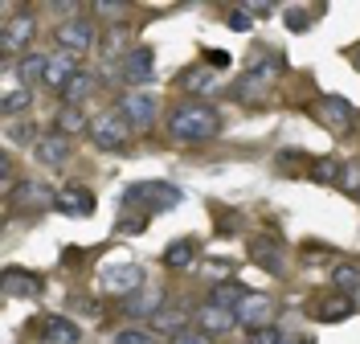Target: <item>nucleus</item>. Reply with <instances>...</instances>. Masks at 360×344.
Masks as SVG:
<instances>
[{"instance_id": "1", "label": "nucleus", "mask_w": 360, "mask_h": 344, "mask_svg": "<svg viewBox=\"0 0 360 344\" xmlns=\"http://www.w3.org/2000/svg\"><path fill=\"white\" fill-rule=\"evenodd\" d=\"M221 132V115L213 111L209 103H180L176 111L168 115V136L180 144H205Z\"/></svg>"}, {"instance_id": "2", "label": "nucleus", "mask_w": 360, "mask_h": 344, "mask_svg": "<svg viewBox=\"0 0 360 344\" xmlns=\"http://www.w3.org/2000/svg\"><path fill=\"white\" fill-rule=\"evenodd\" d=\"M180 201H184V193L168 181H139V184H127V189H123V213L148 217V222H152L156 213L176 209Z\"/></svg>"}, {"instance_id": "3", "label": "nucleus", "mask_w": 360, "mask_h": 344, "mask_svg": "<svg viewBox=\"0 0 360 344\" xmlns=\"http://www.w3.org/2000/svg\"><path fill=\"white\" fill-rule=\"evenodd\" d=\"M131 132H135V127L119 111H107V115H94V119H90L86 136H90L94 148H103V152H119V148H127Z\"/></svg>"}, {"instance_id": "4", "label": "nucleus", "mask_w": 360, "mask_h": 344, "mask_svg": "<svg viewBox=\"0 0 360 344\" xmlns=\"http://www.w3.org/2000/svg\"><path fill=\"white\" fill-rule=\"evenodd\" d=\"M274 78H278V58H274V53H270V58H262V62L254 58V66H250L246 74L233 82V91H229V94H233L238 103H258Z\"/></svg>"}, {"instance_id": "5", "label": "nucleus", "mask_w": 360, "mask_h": 344, "mask_svg": "<svg viewBox=\"0 0 360 344\" xmlns=\"http://www.w3.org/2000/svg\"><path fill=\"white\" fill-rule=\"evenodd\" d=\"M315 115H319V123H323L328 132H336V136H348V132L356 127V103H348L344 94H323V98L315 103Z\"/></svg>"}, {"instance_id": "6", "label": "nucleus", "mask_w": 360, "mask_h": 344, "mask_svg": "<svg viewBox=\"0 0 360 344\" xmlns=\"http://www.w3.org/2000/svg\"><path fill=\"white\" fill-rule=\"evenodd\" d=\"M58 49L62 53H74V58H82L86 49H94V21H86V17H70V21H62L58 25Z\"/></svg>"}, {"instance_id": "7", "label": "nucleus", "mask_w": 360, "mask_h": 344, "mask_svg": "<svg viewBox=\"0 0 360 344\" xmlns=\"http://www.w3.org/2000/svg\"><path fill=\"white\" fill-rule=\"evenodd\" d=\"M8 201L25 213H37V209H58V189H49L41 181H21L13 184V193H8Z\"/></svg>"}, {"instance_id": "8", "label": "nucleus", "mask_w": 360, "mask_h": 344, "mask_svg": "<svg viewBox=\"0 0 360 344\" xmlns=\"http://www.w3.org/2000/svg\"><path fill=\"white\" fill-rule=\"evenodd\" d=\"M250 258H254L266 275H287V250H283V242L270 238V234H254V238H250Z\"/></svg>"}, {"instance_id": "9", "label": "nucleus", "mask_w": 360, "mask_h": 344, "mask_svg": "<svg viewBox=\"0 0 360 344\" xmlns=\"http://www.w3.org/2000/svg\"><path fill=\"white\" fill-rule=\"evenodd\" d=\"M45 291V283L33 271H25V267H4L0 271V295L4 299H37Z\"/></svg>"}, {"instance_id": "10", "label": "nucleus", "mask_w": 360, "mask_h": 344, "mask_svg": "<svg viewBox=\"0 0 360 344\" xmlns=\"http://www.w3.org/2000/svg\"><path fill=\"white\" fill-rule=\"evenodd\" d=\"M156 53H152V46H135L123 53V62H119V78L127 82V87H139V82H148L152 74H156Z\"/></svg>"}, {"instance_id": "11", "label": "nucleus", "mask_w": 360, "mask_h": 344, "mask_svg": "<svg viewBox=\"0 0 360 344\" xmlns=\"http://www.w3.org/2000/svg\"><path fill=\"white\" fill-rule=\"evenodd\" d=\"M29 37H33V17H29V13H13V17H4V25H0V53L13 58L17 49L29 46Z\"/></svg>"}, {"instance_id": "12", "label": "nucleus", "mask_w": 360, "mask_h": 344, "mask_svg": "<svg viewBox=\"0 0 360 344\" xmlns=\"http://www.w3.org/2000/svg\"><path fill=\"white\" fill-rule=\"evenodd\" d=\"M115 111L123 115L131 127H152V119H156V98L143 91H127L123 98H119V107Z\"/></svg>"}, {"instance_id": "13", "label": "nucleus", "mask_w": 360, "mask_h": 344, "mask_svg": "<svg viewBox=\"0 0 360 344\" xmlns=\"http://www.w3.org/2000/svg\"><path fill=\"white\" fill-rule=\"evenodd\" d=\"M139 283H143V271L135 262H111V267H103V287L115 291V295H135Z\"/></svg>"}, {"instance_id": "14", "label": "nucleus", "mask_w": 360, "mask_h": 344, "mask_svg": "<svg viewBox=\"0 0 360 344\" xmlns=\"http://www.w3.org/2000/svg\"><path fill=\"white\" fill-rule=\"evenodd\" d=\"M233 316H238V324H246L250 332H254V328H266V324H274V316H278V303H274L270 295H254V291H250V299L238 307V312H233Z\"/></svg>"}, {"instance_id": "15", "label": "nucleus", "mask_w": 360, "mask_h": 344, "mask_svg": "<svg viewBox=\"0 0 360 344\" xmlns=\"http://www.w3.org/2000/svg\"><path fill=\"white\" fill-rule=\"evenodd\" d=\"M78 74H82V70H78V58H74V53H62V49H58V53H53V58L45 62V87L62 94V91L70 87V82L78 78Z\"/></svg>"}, {"instance_id": "16", "label": "nucleus", "mask_w": 360, "mask_h": 344, "mask_svg": "<svg viewBox=\"0 0 360 344\" xmlns=\"http://www.w3.org/2000/svg\"><path fill=\"white\" fill-rule=\"evenodd\" d=\"M307 312H311V320H319V324H340V320H348V316H352V312H356V299L352 295H319L311 303V307H307Z\"/></svg>"}, {"instance_id": "17", "label": "nucleus", "mask_w": 360, "mask_h": 344, "mask_svg": "<svg viewBox=\"0 0 360 344\" xmlns=\"http://www.w3.org/2000/svg\"><path fill=\"white\" fill-rule=\"evenodd\" d=\"M37 332H41L45 344H78L82 340V328L74 320H66V316H41Z\"/></svg>"}, {"instance_id": "18", "label": "nucleus", "mask_w": 360, "mask_h": 344, "mask_svg": "<svg viewBox=\"0 0 360 344\" xmlns=\"http://www.w3.org/2000/svg\"><path fill=\"white\" fill-rule=\"evenodd\" d=\"M33 156L45 164V168H62L70 156V139L62 132H49V136H37L33 139Z\"/></svg>"}, {"instance_id": "19", "label": "nucleus", "mask_w": 360, "mask_h": 344, "mask_svg": "<svg viewBox=\"0 0 360 344\" xmlns=\"http://www.w3.org/2000/svg\"><path fill=\"white\" fill-rule=\"evenodd\" d=\"M58 213H66V217H90L94 213V193H90L86 184H66L58 193Z\"/></svg>"}, {"instance_id": "20", "label": "nucleus", "mask_w": 360, "mask_h": 344, "mask_svg": "<svg viewBox=\"0 0 360 344\" xmlns=\"http://www.w3.org/2000/svg\"><path fill=\"white\" fill-rule=\"evenodd\" d=\"M193 324L213 336V332H233V328H238V316L225 312V307H217V303H201V307L193 312Z\"/></svg>"}, {"instance_id": "21", "label": "nucleus", "mask_w": 360, "mask_h": 344, "mask_svg": "<svg viewBox=\"0 0 360 344\" xmlns=\"http://www.w3.org/2000/svg\"><path fill=\"white\" fill-rule=\"evenodd\" d=\"M246 299H250V291L238 283V279H221V283L209 291V303H217V307H225V312H238Z\"/></svg>"}, {"instance_id": "22", "label": "nucleus", "mask_w": 360, "mask_h": 344, "mask_svg": "<svg viewBox=\"0 0 360 344\" xmlns=\"http://www.w3.org/2000/svg\"><path fill=\"white\" fill-rule=\"evenodd\" d=\"M197 258H201V246H197L193 238H180V242H172V246L164 250V267H172V271H188Z\"/></svg>"}, {"instance_id": "23", "label": "nucleus", "mask_w": 360, "mask_h": 344, "mask_svg": "<svg viewBox=\"0 0 360 344\" xmlns=\"http://www.w3.org/2000/svg\"><path fill=\"white\" fill-rule=\"evenodd\" d=\"M332 287L340 295H356L360 291V262H336L332 267Z\"/></svg>"}, {"instance_id": "24", "label": "nucleus", "mask_w": 360, "mask_h": 344, "mask_svg": "<svg viewBox=\"0 0 360 344\" xmlns=\"http://www.w3.org/2000/svg\"><path fill=\"white\" fill-rule=\"evenodd\" d=\"M90 94H94V74H86V70H82V74L70 82L66 91H62V107H82Z\"/></svg>"}, {"instance_id": "25", "label": "nucleus", "mask_w": 360, "mask_h": 344, "mask_svg": "<svg viewBox=\"0 0 360 344\" xmlns=\"http://www.w3.org/2000/svg\"><path fill=\"white\" fill-rule=\"evenodd\" d=\"M127 312L131 316H156V312H164V295L160 291H135V295H127Z\"/></svg>"}, {"instance_id": "26", "label": "nucleus", "mask_w": 360, "mask_h": 344, "mask_svg": "<svg viewBox=\"0 0 360 344\" xmlns=\"http://www.w3.org/2000/svg\"><path fill=\"white\" fill-rule=\"evenodd\" d=\"M45 62L49 58H37V53H25L17 74H21V87H33V82H45Z\"/></svg>"}, {"instance_id": "27", "label": "nucleus", "mask_w": 360, "mask_h": 344, "mask_svg": "<svg viewBox=\"0 0 360 344\" xmlns=\"http://www.w3.org/2000/svg\"><path fill=\"white\" fill-rule=\"evenodd\" d=\"M29 103H33L29 87H8V91H4V103H0V111H4V119H13V115H21Z\"/></svg>"}, {"instance_id": "28", "label": "nucleus", "mask_w": 360, "mask_h": 344, "mask_svg": "<svg viewBox=\"0 0 360 344\" xmlns=\"http://www.w3.org/2000/svg\"><path fill=\"white\" fill-rule=\"evenodd\" d=\"M311 168H315L311 177L319 184H340V177H344V164H340L336 156H323V160H315Z\"/></svg>"}, {"instance_id": "29", "label": "nucleus", "mask_w": 360, "mask_h": 344, "mask_svg": "<svg viewBox=\"0 0 360 344\" xmlns=\"http://www.w3.org/2000/svg\"><path fill=\"white\" fill-rule=\"evenodd\" d=\"M58 132H62V136H74V132H90V123L82 119V111H78V107H62V111H58Z\"/></svg>"}, {"instance_id": "30", "label": "nucleus", "mask_w": 360, "mask_h": 344, "mask_svg": "<svg viewBox=\"0 0 360 344\" xmlns=\"http://www.w3.org/2000/svg\"><path fill=\"white\" fill-rule=\"evenodd\" d=\"M152 320H156V332H168V336H176L180 328H188V316L184 312H156Z\"/></svg>"}, {"instance_id": "31", "label": "nucleus", "mask_w": 360, "mask_h": 344, "mask_svg": "<svg viewBox=\"0 0 360 344\" xmlns=\"http://www.w3.org/2000/svg\"><path fill=\"white\" fill-rule=\"evenodd\" d=\"M115 344H160L156 332H143V328H123L119 336H115Z\"/></svg>"}, {"instance_id": "32", "label": "nucleus", "mask_w": 360, "mask_h": 344, "mask_svg": "<svg viewBox=\"0 0 360 344\" xmlns=\"http://www.w3.org/2000/svg\"><path fill=\"white\" fill-rule=\"evenodd\" d=\"M250 344H283V328H278V324L254 328V332H250Z\"/></svg>"}, {"instance_id": "33", "label": "nucleus", "mask_w": 360, "mask_h": 344, "mask_svg": "<svg viewBox=\"0 0 360 344\" xmlns=\"http://www.w3.org/2000/svg\"><path fill=\"white\" fill-rule=\"evenodd\" d=\"M168 344H209V332H201L197 324H188V328H180Z\"/></svg>"}, {"instance_id": "34", "label": "nucleus", "mask_w": 360, "mask_h": 344, "mask_svg": "<svg viewBox=\"0 0 360 344\" xmlns=\"http://www.w3.org/2000/svg\"><path fill=\"white\" fill-rule=\"evenodd\" d=\"M94 13H98V17H111V21H119V17L127 13V4H123V0H98V4H94Z\"/></svg>"}, {"instance_id": "35", "label": "nucleus", "mask_w": 360, "mask_h": 344, "mask_svg": "<svg viewBox=\"0 0 360 344\" xmlns=\"http://www.w3.org/2000/svg\"><path fill=\"white\" fill-rule=\"evenodd\" d=\"M184 87L188 91H209L213 87V74L209 70H193V74H184Z\"/></svg>"}, {"instance_id": "36", "label": "nucleus", "mask_w": 360, "mask_h": 344, "mask_svg": "<svg viewBox=\"0 0 360 344\" xmlns=\"http://www.w3.org/2000/svg\"><path fill=\"white\" fill-rule=\"evenodd\" d=\"M29 136H37L33 123H13V127H8V144H25Z\"/></svg>"}, {"instance_id": "37", "label": "nucleus", "mask_w": 360, "mask_h": 344, "mask_svg": "<svg viewBox=\"0 0 360 344\" xmlns=\"http://www.w3.org/2000/svg\"><path fill=\"white\" fill-rule=\"evenodd\" d=\"M340 189H360V164H344V177H340Z\"/></svg>"}, {"instance_id": "38", "label": "nucleus", "mask_w": 360, "mask_h": 344, "mask_svg": "<svg viewBox=\"0 0 360 344\" xmlns=\"http://www.w3.org/2000/svg\"><path fill=\"white\" fill-rule=\"evenodd\" d=\"M205 62H209V66H225L229 70V53H221V49H205Z\"/></svg>"}, {"instance_id": "39", "label": "nucleus", "mask_w": 360, "mask_h": 344, "mask_svg": "<svg viewBox=\"0 0 360 344\" xmlns=\"http://www.w3.org/2000/svg\"><path fill=\"white\" fill-rule=\"evenodd\" d=\"M287 25L291 29H307L311 25V13H287Z\"/></svg>"}, {"instance_id": "40", "label": "nucleus", "mask_w": 360, "mask_h": 344, "mask_svg": "<svg viewBox=\"0 0 360 344\" xmlns=\"http://www.w3.org/2000/svg\"><path fill=\"white\" fill-rule=\"evenodd\" d=\"M229 25H233V29H250V13H246V8L229 13Z\"/></svg>"}, {"instance_id": "41", "label": "nucleus", "mask_w": 360, "mask_h": 344, "mask_svg": "<svg viewBox=\"0 0 360 344\" xmlns=\"http://www.w3.org/2000/svg\"><path fill=\"white\" fill-rule=\"evenodd\" d=\"M348 58H352V62H356V70H360V46H352V49H348Z\"/></svg>"}]
</instances>
